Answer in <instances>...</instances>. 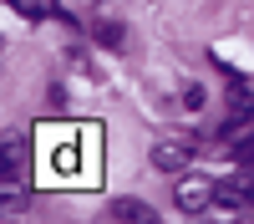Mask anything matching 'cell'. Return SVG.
Here are the masks:
<instances>
[{
  "label": "cell",
  "mask_w": 254,
  "mask_h": 224,
  "mask_svg": "<svg viewBox=\"0 0 254 224\" xmlns=\"http://www.w3.org/2000/svg\"><path fill=\"white\" fill-rule=\"evenodd\" d=\"M229 117H254V92L249 87H229Z\"/></svg>",
  "instance_id": "6"
},
{
  "label": "cell",
  "mask_w": 254,
  "mask_h": 224,
  "mask_svg": "<svg viewBox=\"0 0 254 224\" xmlns=\"http://www.w3.org/2000/svg\"><path fill=\"white\" fill-rule=\"evenodd\" d=\"M97 41L102 46H122V26L117 20H97Z\"/></svg>",
  "instance_id": "9"
},
{
  "label": "cell",
  "mask_w": 254,
  "mask_h": 224,
  "mask_svg": "<svg viewBox=\"0 0 254 224\" xmlns=\"http://www.w3.org/2000/svg\"><path fill=\"white\" fill-rule=\"evenodd\" d=\"M10 5L26 15V20H46V15L56 10V0H10Z\"/></svg>",
  "instance_id": "8"
},
{
  "label": "cell",
  "mask_w": 254,
  "mask_h": 224,
  "mask_svg": "<svg viewBox=\"0 0 254 224\" xmlns=\"http://www.w3.org/2000/svg\"><path fill=\"white\" fill-rule=\"evenodd\" d=\"M229 158H234L239 168H254V133H244V138L229 143Z\"/></svg>",
  "instance_id": "7"
},
{
  "label": "cell",
  "mask_w": 254,
  "mask_h": 224,
  "mask_svg": "<svg viewBox=\"0 0 254 224\" xmlns=\"http://www.w3.org/2000/svg\"><path fill=\"white\" fill-rule=\"evenodd\" d=\"M112 219H132V224H153L158 214L147 209L142 199H117V204H112Z\"/></svg>",
  "instance_id": "5"
},
{
  "label": "cell",
  "mask_w": 254,
  "mask_h": 224,
  "mask_svg": "<svg viewBox=\"0 0 254 224\" xmlns=\"http://www.w3.org/2000/svg\"><path fill=\"white\" fill-rule=\"evenodd\" d=\"M178 209L188 214V219H198V214H208L214 209V199H219V183L214 178H203V173H188V178H178Z\"/></svg>",
  "instance_id": "2"
},
{
  "label": "cell",
  "mask_w": 254,
  "mask_h": 224,
  "mask_svg": "<svg viewBox=\"0 0 254 224\" xmlns=\"http://www.w3.org/2000/svg\"><path fill=\"white\" fill-rule=\"evenodd\" d=\"M188 158H193V148H188V143H173V138L153 143V168H163V173H178V168H188Z\"/></svg>",
  "instance_id": "4"
},
{
  "label": "cell",
  "mask_w": 254,
  "mask_h": 224,
  "mask_svg": "<svg viewBox=\"0 0 254 224\" xmlns=\"http://www.w3.org/2000/svg\"><path fill=\"white\" fill-rule=\"evenodd\" d=\"M214 209H224V214H249V209H254V168H249V173H234V178H224V183H219Z\"/></svg>",
  "instance_id": "3"
},
{
  "label": "cell",
  "mask_w": 254,
  "mask_h": 224,
  "mask_svg": "<svg viewBox=\"0 0 254 224\" xmlns=\"http://www.w3.org/2000/svg\"><path fill=\"white\" fill-rule=\"evenodd\" d=\"M97 148H102L97 128H71V133H61L56 143L41 148L36 168H41V178H46V183H56V189L97 183Z\"/></svg>",
  "instance_id": "1"
}]
</instances>
